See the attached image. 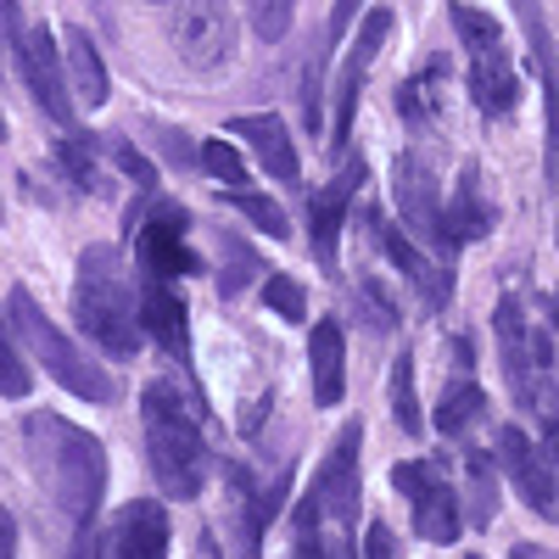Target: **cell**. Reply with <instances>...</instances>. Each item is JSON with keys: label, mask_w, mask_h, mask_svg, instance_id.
<instances>
[{"label": "cell", "mask_w": 559, "mask_h": 559, "mask_svg": "<svg viewBox=\"0 0 559 559\" xmlns=\"http://www.w3.org/2000/svg\"><path fill=\"white\" fill-rule=\"evenodd\" d=\"M23 448H28V464L34 476L45 481V492L57 498V509L84 532L102 509V492H107V453L102 442L68 426L62 414H28L23 419Z\"/></svg>", "instance_id": "cell-1"}, {"label": "cell", "mask_w": 559, "mask_h": 559, "mask_svg": "<svg viewBox=\"0 0 559 559\" xmlns=\"http://www.w3.org/2000/svg\"><path fill=\"white\" fill-rule=\"evenodd\" d=\"M140 414H146V453H152L157 487L168 498H197L207 481V442L179 381H152L146 397H140Z\"/></svg>", "instance_id": "cell-2"}, {"label": "cell", "mask_w": 559, "mask_h": 559, "mask_svg": "<svg viewBox=\"0 0 559 559\" xmlns=\"http://www.w3.org/2000/svg\"><path fill=\"white\" fill-rule=\"evenodd\" d=\"M73 313H79V331L90 342H102L118 358L140 353V297L123 274L118 247H90L79 258V280H73Z\"/></svg>", "instance_id": "cell-3"}, {"label": "cell", "mask_w": 559, "mask_h": 559, "mask_svg": "<svg viewBox=\"0 0 559 559\" xmlns=\"http://www.w3.org/2000/svg\"><path fill=\"white\" fill-rule=\"evenodd\" d=\"M7 331H12V336H17L45 369H51V381H62L68 392H79V397H90V403H107V397H112V381H107L102 369L90 364V358L57 331L51 319H45V308H39L23 286L7 297Z\"/></svg>", "instance_id": "cell-4"}, {"label": "cell", "mask_w": 559, "mask_h": 559, "mask_svg": "<svg viewBox=\"0 0 559 559\" xmlns=\"http://www.w3.org/2000/svg\"><path fill=\"white\" fill-rule=\"evenodd\" d=\"M358 419H347V431L331 442L324 453L319 476L308 481L302 503H297V532H347L353 537V521H358Z\"/></svg>", "instance_id": "cell-5"}, {"label": "cell", "mask_w": 559, "mask_h": 559, "mask_svg": "<svg viewBox=\"0 0 559 559\" xmlns=\"http://www.w3.org/2000/svg\"><path fill=\"white\" fill-rule=\"evenodd\" d=\"M498 353H503V376L515 386V397L526 408H548V369H554V342L548 331L526 324L521 297L498 302Z\"/></svg>", "instance_id": "cell-6"}, {"label": "cell", "mask_w": 559, "mask_h": 559, "mask_svg": "<svg viewBox=\"0 0 559 559\" xmlns=\"http://www.w3.org/2000/svg\"><path fill=\"white\" fill-rule=\"evenodd\" d=\"M168 39L185 68L197 73H224L236 62V12L224 0H179L168 17Z\"/></svg>", "instance_id": "cell-7"}, {"label": "cell", "mask_w": 559, "mask_h": 559, "mask_svg": "<svg viewBox=\"0 0 559 559\" xmlns=\"http://www.w3.org/2000/svg\"><path fill=\"white\" fill-rule=\"evenodd\" d=\"M392 487L397 492H408V503H414V532L426 537V543H453L459 537V498H453V487L437 476V464H419V459H408V464H392Z\"/></svg>", "instance_id": "cell-8"}, {"label": "cell", "mask_w": 559, "mask_h": 559, "mask_svg": "<svg viewBox=\"0 0 559 559\" xmlns=\"http://www.w3.org/2000/svg\"><path fill=\"white\" fill-rule=\"evenodd\" d=\"M17 68H23V90L34 96V107H39L45 118L68 123V118H73V90H68V68H62V57H57L51 28L34 23V28L17 34Z\"/></svg>", "instance_id": "cell-9"}, {"label": "cell", "mask_w": 559, "mask_h": 559, "mask_svg": "<svg viewBox=\"0 0 559 559\" xmlns=\"http://www.w3.org/2000/svg\"><path fill=\"white\" fill-rule=\"evenodd\" d=\"M392 202H397L403 224H408L431 252H453L448 218H442V197H437V179H431V168L419 163V157H397V168H392Z\"/></svg>", "instance_id": "cell-10"}, {"label": "cell", "mask_w": 559, "mask_h": 559, "mask_svg": "<svg viewBox=\"0 0 559 559\" xmlns=\"http://www.w3.org/2000/svg\"><path fill=\"white\" fill-rule=\"evenodd\" d=\"M185 229H191V218H185L179 207H157L146 224H140L134 236V252H140V269H146V280H163V286H174L179 274L202 269V258L185 247Z\"/></svg>", "instance_id": "cell-11"}, {"label": "cell", "mask_w": 559, "mask_h": 559, "mask_svg": "<svg viewBox=\"0 0 559 559\" xmlns=\"http://www.w3.org/2000/svg\"><path fill=\"white\" fill-rule=\"evenodd\" d=\"M96 559H168V509L152 498L123 503L96 543Z\"/></svg>", "instance_id": "cell-12"}, {"label": "cell", "mask_w": 559, "mask_h": 559, "mask_svg": "<svg viewBox=\"0 0 559 559\" xmlns=\"http://www.w3.org/2000/svg\"><path fill=\"white\" fill-rule=\"evenodd\" d=\"M498 459H503L509 481H515V492L537 509V515H554V509H559V471H554V459L521 426L498 431Z\"/></svg>", "instance_id": "cell-13"}, {"label": "cell", "mask_w": 559, "mask_h": 559, "mask_svg": "<svg viewBox=\"0 0 559 559\" xmlns=\"http://www.w3.org/2000/svg\"><path fill=\"white\" fill-rule=\"evenodd\" d=\"M392 23H397V17L381 7V12H369V17L358 23V34H353V51H347V62H342V79H336V152L347 146V129H353V112H358V90H364V73H369V62L381 57V45H386Z\"/></svg>", "instance_id": "cell-14"}, {"label": "cell", "mask_w": 559, "mask_h": 559, "mask_svg": "<svg viewBox=\"0 0 559 559\" xmlns=\"http://www.w3.org/2000/svg\"><path fill=\"white\" fill-rule=\"evenodd\" d=\"M308 364H313V397L319 408H336L347 392V336L336 319H319L308 336Z\"/></svg>", "instance_id": "cell-15"}, {"label": "cell", "mask_w": 559, "mask_h": 559, "mask_svg": "<svg viewBox=\"0 0 559 559\" xmlns=\"http://www.w3.org/2000/svg\"><path fill=\"white\" fill-rule=\"evenodd\" d=\"M236 134L258 152V163H263L274 179H286V185L302 179V163H297V146H292V129L280 123L274 112H258V118L247 112V118H236Z\"/></svg>", "instance_id": "cell-16"}, {"label": "cell", "mask_w": 559, "mask_h": 559, "mask_svg": "<svg viewBox=\"0 0 559 559\" xmlns=\"http://www.w3.org/2000/svg\"><path fill=\"white\" fill-rule=\"evenodd\" d=\"M140 331L157 336L179 364L191 358V336H185V302L174 286H163V280H146V292H140Z\"/></svg>", "instance_id": "cell-17"}, {"label": "cell", "mask_w": 559, "mask_h": 559, "mask_svg": "<svg viewBox=\"0 0 559 559\" xmlns=\"http://www.w3.org/2000/svg\"><path fill=\"white\" fill-rule=\"evenodd\" d=\"M364 168L353 163L347 174H336V185H324V191L313 197V252L324 269H336V236H342V213H347V197L358 191Z\"/></svg>", "instance_id": "cell-18"}, {"label": "cell", "mask_w": 559, "mask_h": 559, "mask_svg": "<svg viewBox=\"0 0 559 559\" xmlns=\"http://www.w3.org/2000/svg\"><path fill=\"white\" fill-rule=\"evenodd\" d=\"M442 218H448V241L453 247L459 241H476V236H487V229H492V207L481 197V174L476 168L459 174V191H453V202H442Z\"/></svg>", "instance_id": "cell-19"}, {"label": "cell", "mask_w": 559, "mask_h": 559, "mask_svg": "<svg viewBox=\"0 0 559 559\" xmlns=\"http://www.w3.org/2000/svg\"><path fill=\"white\" fill-rule=\"evenodd\" d=\"M62 68H68V90L79 96V107H102L107 102V68L96 57V39H90L84 28H68Z\"/></svg>", "instance_id": "cell-20"}, {"label": "cell", "mask_w": 559, "mask_h": 559, "mask_svg": "<svg viewBox=\"0 0 559 559\" xmlns=\"http://www.w3.org/2000/svg\"><path fill=\"white\" fill-rule=\"evenodd\" d=\"M471 96H476V107L481 112H509L521 102V79H515V68H509L498 51L492 57H471Z\"/></svg>", "instance_id": "cell-21"}, {"label": "cell", "mask_w": 559, "mask_h": 559, "mask_svg": "<svg viewBox=\"0 0 559 559\" xmlns=\"http://www.w3.org/2000/svg\"><path fill=\"white\" fill-rule=\"evenodd\" d=\"M381 252H386L408 280H419V286H426V302H431V308H442V302H448V274H437L426 258H419V252L408 247L403 229H381Z\"/></svg>", "instance_id": "cell-22"}, {"label": "cell", "mask_w": 559, "mask_h": 559, "mask_svg": "<svg viewBox=\"0 0 559 559\" xmlns=\"http://www.w3.org/2000/svg\"><path fill=\"white\" fill-rule=\"evenodd\" d=\"M386 397H392V414H397V426H403L408 437L426 431V419H419V397H414V358H408V353H397V364H392Z\"/></svg>", "instance_id": "cell-23"}, {"label": "cell", "mask_w": 559, "mask_h": 559, "mask_svg": "<svg viewBox=\"0 0 559 559\" xmlns=\"http://www.w3.org/2000/svg\"><path fill=\"white\" fill-rule=\"evenodd\" d=\"M481 408H487V397H481V386L476 381H459L442 403H437V431H448V437H459L471 419H481Z\"/></svg>", "instance_id": "cell-24"}, {"label": "cell", "mask_w": 559, "mask_h": 559, "mask_svg": "<svg viewBox=\"0 0 559 559\" xmlns=\"http://www.w3.org/2000/svg\"><path fill=\"white\" fill-rule=\"evenodd\" d=\"M453 28H459L464 45H471V57H492L498 39H503L498 17H487V12H476V7H453Z\"/></svg>", "instance_id": "cell-25"}, {"label": "cell", "mask_w": 559, "mask_h": 559, "mask_svg": "<svg viewBox=\"0 0 559 559\" xmlns=\"http://www.w3.org/2000/svg\"><path fill=\"white\" fill-rule=\"evenodd\" d=\"M247 12H252V28L258 39H286L292 34V17H297V0H247Z\"/></svg>", "instance_id": "cell-26"}, {"label": "cell", "mask_w": 559, "mask_h": 559, "mask_svg": "<svg viewBox=\"0 0 559 559\" xmlns=\"http://www.w3.org/2000/svg\"><path fill=\"white\" fill-rule=\"evenodd\" d=\"M197 157H202V168H207L213 179H224V185H229V191H247V163H241L236 152H229L224 140H207V146H202Z\"/></svg>", "instance_id": "cell-27"}, {"label": "cell", "mask_w": 559, "mask_h": 559, "mask_svg": "<svg viewBox=\"0 0 559 559\" xmlns=\"http://www.w3.org/2000/svg\"><path fill=\"white\" fill-rule=\"evenodd\" d=\"M28 386H34V376H28L23 353L12 347V331H0V397H23Z\"/></svg>", "instance_id": "cell-28"}, {"label": "cell", "mask_w": 559, "mask_h": 559, "mask_svg": "<svg viewBox=\"0 0 559 559\" xmlns=\"http://www.w3.org/2000/svg\"><path fill=\"white\" fill-rule=\"evenodd\" d=\"M263 302H269L280 319H297V324H302V313H308V297L297 292V280H286V274H269V280H263Z\"/></svg>", "instance_id": "cell-29"}, {"label": "cell", "mask_w": 559, "mask_h": 559, "mask_svg": "<svg viewBox=\"0 0 559 559\" xmlns=\"http://www.w3.org/2000/svg\"><path fill=\"white\" fill-rule=\"evenodd\" d=\"M229 202H236V207H241V213H247V218H252V224L263 229V236H274V241L286 236V229H292V224H286V213H280V207H274L269 197H258V191H236Z\"/></svg>", "instance_id": "cell-30"}, {"label": "cell", "mask_w": 559, "mask_h": 559, "mask_svg": "<svg viewBox=\"0 0 559 559\" xmlns=\"http://www.w3.org/2000/svg\"><path fill=\"white\" fill-rule=\"evenodd\" d=\"M471 498H476V515H471V521L487 526V521H492V509H498V498H492V464H487L481 453L471 459Z\"/></svg>", "instance_id": "cell-31"}, {"label": "cell", "mask_w": 559, "mask_h": 559, "mask_svg": "<svg viewBox=\"0 0 559 559\" xmlns=\"http://www.w3.org/2000/svg\"><path fill=\"white\" fill-rule=\"evenodd\" d=\"M218 247H224V280H218V286H224V297H236L241 286H247V274H252V258H247V247L241 241H229V236H218Z\"/></svg>", "instance_id": "cell-32"}, {"label": "cell", "mask_w": 559, "mask_h": 559, "mask_svg": "<svg viewBox=\"0 0 559 559\" xmlns=\"http://www.w3.org/2000/svg\"><path fill=\"white\" fill-rule=\"evenodd\" d=\"M112 163H118V168H123V174H129L134 185H146V191H152V185H157V168H152L146 157H140L134 146H123V140H118V146H112Z\"/></svg>", "instance_id": "cell-33"}, {"label": "cell", "mask_w": 559, "mask_h": 559, "mask_svg": "<svg viewBox=\"0 0 559 559\" xmlns=\"http://www.w3.org/2000/svg\"><path fill=\"white\" fill-rule=\"evenodd\" d=\"M62 168L84 185V191H96V168H90V146H84V140H68V146H62Z\"/></svg>", "instance_id": "cell-34"}, {"label": "cell", "mask_w": 559, "mask_h": 559, "mask_svg": "<svg viewBox=\"0 0 559 559\" xmlns=\"http://www.w3.org/2000/svg\"><path fill=\"white\" fill-rule=\"evenodd\" d=\"M364 559H397V537H392L386 521H369V532H364Z\"/></svg>", "instance_id": "cell-35"}, {"label": "cell", "mask_w": 559, "mask_h": 559, "mask_svg": "<svg viewBox=\"0 0 559 559\" xmlns=\"http://www.w3.org/2000/svg\"><path fill=\"white\" fill-rule=\"evenodd\" d=\"M358 12H364V0H336V12H331V45L347 39V28H353Z\"/></svg>", "instance_id": "cell-36"}, {"label": "cell", "mask_w": 559, "mask_h": 559, "mask_svg": "<svg viewBox=\"0 0 559 559\" xmlns=\"http://www.w3.org/2000/svg\"><path fill=\"white\" fill-rule=\"evenodd\" d=\"M12 554H17V521L0 509V559H12Z\"/></svg>", "instance_id": "cell-37"}, {"label": "cell", "mask_w": 559, "mask_h": 559, "mask_svg": "<svg viewBox=\"0 0 559 559\" xmlns=\"http://www.w3.org/2000/svg\"><path fill=\"white\" fill-rule=\"evenodd\" d=\"M509 559H554V554H543L537 543H515V554H509Z\"/></svg>", "instance_id": "cell-38"}, {"label": "cell", "mask_w": 559, "mask_h": 559, "mask_svg": "<svg viewBox=\"0 0 559 559\" xmlns=\"http://www.w3.org/2000/svg\"><path fill=\"white\" fill-rule=\"evenodd\" d=\"M0 140H7V118H0Z\"/></svg>", "instance_id": "cell-39"}]
</instances>
